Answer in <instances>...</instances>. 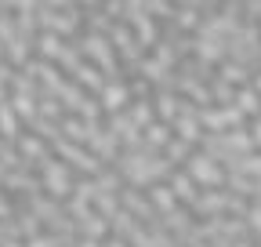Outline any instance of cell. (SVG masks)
Returning <instances> with one entry per match:
<instances>
[{
    "instance_id": "52a82bcc",
    "label": "cell",
    "mask_w": 261,
    "mask_h": 247,
    "mask_svg": "<svg viewBox=\"0 0 261 247\" xmlns=\"http://www.w3.org/2000/svg\"><path fill=\"white\" fill-rule=\"evenodd\" d=\"M236 98H240V106H236L240 113H257V109H261V102H257V91H254V87H243Z\"/></svg>"
},
{
    "instance_id": "3957f363",
    "label": "cell",
    "mask_w": 261,
    "mask_h": 247,
    "mask_svg": "<svg viewBox=\"0 0 261 247\" xmlns=\"http://www.w3.org/2000/svg\"><path fill=\"white\" fill-rule=\"evenodd\" d=\"M44 182H47V189H51L55 196H65V193H69V171H65L62 164H47Z\"/></svg>"
},
{
    "instance_id": "5b68a950",
    "label": "cell",
    "mask_w": 261,
    "mask_h": 247,
    "mask_svg": "<svg viewBox=\"0 0 261 247\" xmlns=\"http://www.w3.org/2000/svg\"><path fill=\"white\" fill-rule=\"evenodd\" d=\"M84 51H87V55H94L106 69H113V66H116V62H113V51L106 47V40H102V37H87V40H84Z\"/></svg>"
},
{
    "instance_id": "30bf717a",
    "label": "cell",
    "mask_w": 261,
    "mask_h": 247,
    "mask_svg": "<svg viewBox=\"0 0 261 247\" xmlns=\"http://www.w3.org/2000/svg\"><path fill=\"white\" fill-rule=\"evenodd\" d=\"M171 189H174V196L192 200V178H189V175H174V178H171Z\"/></svg>"
},
{
    "instance_id": "8992f818",
    "label": "cell",
    "mask_w": 261,
    "mask_h": 247,
    "mask_svg": "<svg viewBox=\"0 0 261 247\" xmlns=\"http://www.w3.org/2000/svg\"><path fill=\"white\" fill-rule=\"evenodd\" d=\"M40 51H44L47 58H62V55H65V44H62L58 33H44V37H40Z\"/></svg>"
},
{
    "instance_id": "7a4b0ae2",
    "label": "cell",
    "mask_w": 261,
    "mask_h": 247,
    "mask_svg": "<svg viewBox=\"0 0 261 247\" xmlns=\"http://www.w3.org/2000/svg\"><path fill=\"white\" fill-rule=\"evenodd\" d=\"M58 153L69 164H76V167H84V171H98V160L91 157L87 149H80V145H73V142H58Z\"/></svg>"
},
{
    "instance_id": "9a60e30c",
    "label": "cell",
    "mask_w": 261,
    "mask_h": 247,
    "mask_svg": "<svg viewBox=\"0 0 261 247\" xmlns=\"http://www.w3.org/2000/svg\"><path fill=\"white\" fill-rule=\"evenodd\" d=\"M250 142H254V145H261V116L254 120V131H250Z\"/></svg>"
},
{
    "instance_id": "7c38bea8",
    "label": "cell",
    "mask_w": 261,
    "mask_h": 247,
    "mask_svg": "<svg viewBox=\"0 0 261 247\" xmlns=\"http://www.w3.org/2000/svg\"><path fill=\"white\" fill-rule=\"evenodd\" d=\"M73 73H76V80H84L87 87H102V77L94 73V66H84V62H80V66H76Z\"/></svg>"
},
{
    "instance_id": "ba28073f",
    "label": "cell",
    "mask_w": 261,
    "mask_h": 247,
    "mask_svg": "<svg viewBox=\"0 0 261 247\" xmlns=\"http://www.w3.org/2000/svg\"><path fill=\"white\" fill-rule=\"evenodd\" d=\"M178 131H181V138H185V145L192 142V138H200V120H192L189 113L178 120Z\"/></svg>"
},
{
    "instance_id": "8fae6325",
    "label": "cell",
    "mask_w": 261,
    "mask_h": 247,
    "mask_svg": "<svg viewBox=\"0 0 261 247\" xmlns=\"http://www.w3.org/2000/svg\"><path fill=\"white\" fill-rule=\"evenodd\" d=\"M18 145H22V153H25L29 160H37V157H44V142H40V138H33V135H25V138H22Z\"/></svg>"
},
{
    "instance_id": "6da1fadb",
    "label": "cell",
    "mask_w": 261,
    "mask_h": 247,
    "mask_svg": "<svg viewBox=\"0 0 261 247\" xmlns=\"http://www.w3.org/2000/svg\"><path fill=\"white\" fill-rule=\"evenodd\" d=\"M189 171H192V178L196 182H203V185H221L225 182V175L214 167V160H207V157H196L192 164H189Z\"/></svg>"
},
{
    "instance_id": "277c9868",
    "label": "cell",
    "mask_w": 261,
    "mask_h": 247,
    "mask_svg": "<svg viewBox=\"0 0 261 247\" xmlns=\"http://www.w3.org/2000/svg\"><path fill=\"white\" fill-rule=\"evenodd\" d=\"M127 95H130V91H127L123 84H109V87H102V106H106L109 113H116V109L127 106Z\"/></svg>"
},
{
    "instance_id": "4fadbf2b",
    "label": "cell",
    "mask_w": 261,
    "mask_h": 247,
    "mask_svg": "<svg viewBox=\"0 0 261 247\" xmlns=\"http://www.w3.org/2000/svg\"><path fill=\"white\" fill-rule=\"evenodd\" d=\"M156 113L171 120V116L178 113V98H174V95H160V98H156Z\"/></svg>"
},
{
    "instance_id": "5bb4252c",
    "label": "cell",
    "mask_w": 261,
    "mask_h": 247,
    "mask_svg": "<svg viewBox=\"0 0 261 247\" xmlns=\"http://www.w3.org/2000/svg\"><path fill=\"white\" fill-rule=\"evenodd\" d=\"M0 131H4L8 138L18 131V128H15V116H11V109H4V106H0Z\"/></svg>"
},
{
    "instance_id": "9c48e42d",
    "label": "cell",
    "mask_w": 261,
    "mask_h": 247,
    "mask_svg": "<svg viewBox=\"0 0 261 247\" xmlns=\"http://www.w3.org/2000/svg\"><path fill=\"white\" fill-rule=\"evenodd\" d=\"M167 138H171L167 124H149V131H145V142H149V145H163Z\"/></svg>"
}]
</instances>
